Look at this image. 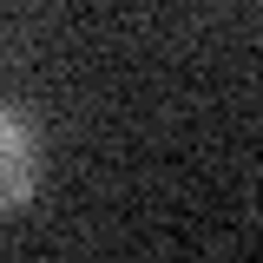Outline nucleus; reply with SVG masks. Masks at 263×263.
Masks as SVG:
<instances>
[{"label": "nucleus", "instance_id": "1", "mask_svg": "<svg viewBox=\"0 0 263 263\" xmlns=\"http://www.w3.org/2000/svg\"><path fill=\"white\" fill-rule=\"evenodd\" d=\"M40 191V132L0 99V217Z\"/></svg>", "mask_w": 263, "mask_h": 263}]
</instances>
